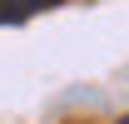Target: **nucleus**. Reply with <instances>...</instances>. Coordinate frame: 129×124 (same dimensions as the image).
I'll return each mask as SVG.
<instances>
[{"instance_id": "1", "label": "nucleus", "mask_w": 129, "mask_h": 124, "mask_svg": "<svg viewBox=\"0 0 129 124\" xmlns=\"http://www.w3.org/2000/svg\"><path fill=\"white\" fill-rule=\"evenodd\" d=\"M55 5H64V0H0V25H20V20L55 10Z\"/></svg>"}, {"instance_id": "2", "label": "nucleus", "mask_w": 129, "mask_h": 124, "mask_svg": "<svg viewBox=\"0 0 129 124\" xmlns=\"http://www.w3.org/2000/svg\"><path fill=\"white\" fill-rule=\"evenodd\" d=\"M119 124H129V114H124V119H119Z\"/></svg>"}]
</instances>
